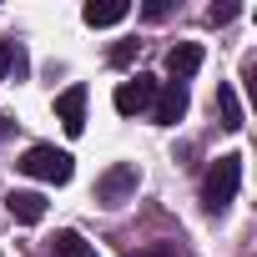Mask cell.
<instances>
[{
	"label": "cell",
	"mask_w": 257,
	"mask_h": 257,
	"mask_svg": "<svg viewBox=\"0 0 257 257\" xmlns=\"http://www.w3.org/2000/svg\"><path fill=\"white\" fill-rule=\"evenodd\" d=\"M182 116H187V86L162 81V86H157V101H152V121H157V126H177Z\"/></svg>",
	"instance_id": "5"
},
{
	"label": "cell",
	"mask_w": 257,
	"mask_h": 257,
	"mask_svg": "<svg viewBox=\"0 0 257 257\" xmlns=\"http://www.w3.org/2000/svg\"><path fill=\"white\" fill-rule=\"evenodd\" d=\"M56 116H61V126L71 137H81L86 132V86H66L56 96Z\"/></svg>",
	"instance_id": "7"
},
{
	"label": "cell",
	"mask_w": 257,
	"mask_h": 257,
	"mask_svg": "<svg viewBox=\"0 0 257 257\" xmlns=\"http://www.w3.org/2000/svg\"><path fill=\"white\" fill-rule=\"evenodd\" d=\"M157 86H162L157 76H142V71H137V76H126V81L116 86L111 106H116L121 116H137V111H152V101H157Z\"/></svg>",
	"instance_id": "4"
},
{
	"label": "cell",
	"mask_w": 257,
	"mask_h": 257,
	"mask_svg": "<svg viewBox=\"0 0 257 257\" xmlns=\"http://www.w3.org/2000/svg\"><path fill=\"white\" fill-rule=\"evenodd\" d=\"M197 71H202V46H197V41H177V46L167 51V76H172L177 86H187Z\"/></svg>",
	"instance_id": "6"
},
{
	"label": "cell",
	"mask_w": 257,
	"mask_h": 257,
	"mask_svg": "<svg viewBox=\"0 0 257 257\" xmlns=\"http://www.w3.org/2000/svg\"><path fill=\"white\" fill-rule=\"evenodd\" d=\"M126 16H132L126 0H91V6H81V21L86 26H121Z\"/></svg>",
	"instance_id": "9"
},
{
	"label": "cell",
	"mask_w": 257,
	"mask_h": 257,
	"mask_svg": "<svg viewBox=\"0 0 257 257\" xmlns=\"http://www.w3.org/2000/svg\"><path fill=\"white\" fill-rule=\"evenodd\" d=\"M126 257H187L177 242H147V247H137V252H126Z\"/></svg>",
	"instance_id": "12"
},
{
	"label": "cell",
	"mask_w": 257,
	"mask_h": 257,
	"mask_svg": "<svg viewBox=\"0 0 257 257\" xmlns=\"http://www.w3.org/2000/svg\"><path fill=\"white\" fill-rule=\"evenodd\" d=\"M132 56H137V46H132V41H126V46H116V51H111V61H116V66H126V61H132Z\"/></svg>",
	"instance_id": "14"
},
{
	"label": "cell",
	"mask_w": 257,
	"mask_h": 257,
	"mask_svg": "<svg viewBox=\"0 0 257 257\" xmlns=\"http://www.w3.org/2000/svg\"><path fill=\"white\" fill-rule=\"evenodd\" d=\"M137 187H142V167H137V162H116V167H106V172L96 177V202H101V207H121Z\"/></svg>",
	"instance_id": "3"
},
{
	"label": "cell",
	"mask_w": 257,
	"mask_h": 257,
	"mask_svg": "<svg viewBox=\"0 0 257 257\" xmlns=\"http://www.w3.org/2000/svg\"><path fill=\"white\" fill-rule=\"evenodd\" d=\"M11 66H21V51L11 46V41H0V81H6V71Z\"/></svg>",
	"instance_id": "13"
},
{
	"label": "cell",
	"mask_w": 257,
	"mask_h": 257,
	"mask_svg": "<svg viewBox=\"0 0 257 257\" xmlns=\"http://www.w3.org/2000/svg\"><path fill=\"white\" fill-rule=\"evenodd\" d=\"M51 252H56V257H96V247H91L81 232H71V227L51 237Z\"/></svg>",
	"instance_id": "10"
},
{
	"label": "cell",
	"mask_w": 257,
	"mask_h": 257,
	"mask_svg": "<svg viewBox=\"0 0 257 257\" xmlns=\"http://www.w3.org/2000/svg\"><path fill=\"white\" fill-rule=\"evenodd\" d=\"M6 212H11L16 222L36 227V222L46 217V197H41V192H11V197H6Z\"/></svg>",
	"instance_id": "8"
},
{
	"label": "cell",
	"mask_w": 257,
	"mask_h": 257,
	"mask_svg": "<svg viewBox=\"0 0 257 257\" xmlns=\"http://www.w3.org/2000/svg\"><path fill=\"white\" fill-rule=\"evenodd\" d=\"M237 187H242V157L227 152V157L212 162V172H207V182H202V207H207V212H227L232 197H237Z\"/></svg>",
	"instance_id": "1"
},
{
	"label": "cell",
	"mask_w": 257,
	"mask_h": 257,
	"mask_svg": "<svg viewBox=\"0 0 257 257\" xmlns=\"http://www.w3.org/2000/svg\"><path fill=\"white\" fill-rule=\"evenodd\" d=\"M217 106H222V126H227V132H237V126H242V106H237L232 86H217Z\"/></svg>",
	"instance_id": "11"
},
{
	"label": "cell",
	"mask_w": 257,
	"mask_h": 257,
	"mask_svg": "<svg viewBox=\"0 0 257 257\" xmlns=\"http://www.w3.org/2000/svg\"><path fill=\"white\" fill-rule=\"evenodd\" d=\"M11 132H16V121H11V116H6V111H0V142H6V137H11Z\"/></svg>",
	"instance_id": "16"
},
{
	"label": "cell",
	"mask_w": 257,
	"mask_h": 257,
	"mask_svg": "<svg viewBox=\"0 0 257 257\" xmlns=\"http://www.w3.org/2000/svg\"><path fill=\"white\" fill-rule=\"evenodd\" d=\"M232 16H237V6H212V21H217V26H222V21H232Z\"/></svg>",
	"instance_id": "15"
},
{
	"label": "cell",
	"mask_w": 257,
	"mask_h": 257,
	"mask_svg": "<svg viewBox=\"0 0 257 257\" xmlns=\"http://www.w3.org/2000/svg\"><path fill=\"white\" fill-rule=\"evenodd\" d=\"M16 167H21L26 177H36V182H56V187H66V182H71V172H76L71 152H61V147H31Z\"/></svg>",
	"instance_id": "2"
}]
</instances>
